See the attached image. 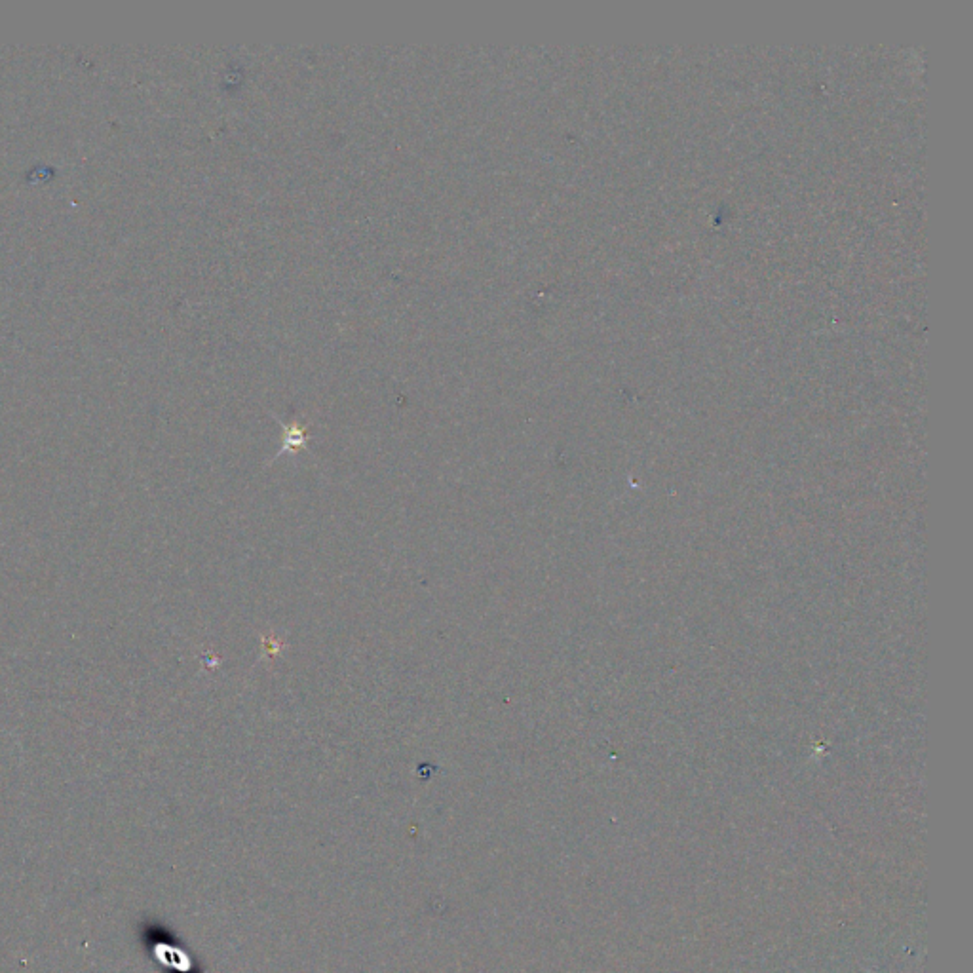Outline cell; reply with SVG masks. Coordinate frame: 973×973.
<instances>
[{"label": "cell", "instance_id": "cell-1", "mask_svg": "<svg viewBox=\"0 0 973 973\" xmlns=\"http://www.w3.org/2000/svg\"><path fill=\"white\" fill-rule=\"evenodd\" d=\"M303 441H305V430H303V428H299V426L295 424V426H293V428L287 432L286 449H284V451H289V447H295V449H297V447H301V445H303Z\"/></svg>", "mask_w": 973, "mask_h": 973}]
</instances>
